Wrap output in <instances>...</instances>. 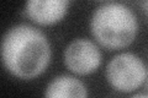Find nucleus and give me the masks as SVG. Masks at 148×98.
Listing matches in <instances>:
<instances>
[{"mask_svg": "<svg viewBox=\"0 0 148 98\" xmlns=\"http://www.w3.org/2000/svg\"><path fill=\"white\" fill-rule=\"evenodd\" d=\"M1 59L6 70L22 80L41 75L51 62V45L40 30L16 25L3 37Z\"/></svg>", "mask_w": 148, "mask_h": 98, "instance_id": "nucleus-1", "label": "nucleus"}, {"mask_svg": "<svg viewBox=\"0 0 148 98\" xmlns=\"http://www.w3.org/2000/svg\"><path fill=\"white\" fill-rule=\"evenodd\" d=\"M90 28L95 39L115 50L131 44L137 34L138 23L130 7L120 3H104L92 12Z\"/></svg>", "mask_w": 148, "mask_h": 98, "instance_id": "nucleus-2", "label": "nucleus"}, {"mask_svg": "<svg viewBox=\"0 0 148 98\" xmlns=\"http://www.w3.org/2000/svg\"><path fill=\"white\" fill-rule=\"evenodd\" d=\"M147 77V69L140 57L132 53H121L114 57L106 66V78L115 90L132 92Z\"/></svg>", "mask_w": 148, "mask_h": 98, "instance_id": "nucleus-3", "label": "nucleus"}, {"mask_svg": "<svg viewBox=\"0 0 148 98\" xmlns=\"http://www.w3.org/2000/svg\"><path fill=\"white\" fill-rule=\"evenodd\" d=\"M64 63L67 68L78 75L94 72L101 64V52L98 45L85 38L72 41L64 50Z\"/></svg>", "mask_w": 148, "mask_h": 98, "instance_id": "nucleus-4", "label": "nucleus"}, {"mask_svg": "<svg viewBox=\"0 0 148 98\" xmlns=\"http://www.w3.org/2000/svg\"><path fill=\"white\" fill-rule=\"evenodd\" d=\"M68 5L66 0H30L26 3L25 11L32 21L46 26L61 21Z\"/></svg>", "mask_w": 148, "mask_h": 98, "instance_id": "nucleus-5", "label": "nucleus"}, {"mask_svg": "<svg viewBox=\"0 0 148 98\" xmlns=\"http://www.w3.org/2000/svg\"><path fill=\"white\" fill-rule=\"evenodd\" d=\"M45 98H88V91L79 78L61 75L47 85Z\"/></svg>", "mask_w": 148, "mask_h": 98, "instance_id": "nucleus-6", "label": "nucleus"}, {"mask_svg": "<svg viewBox=\"0 0 148 98\" xmlns=\"http://www.w3.org/2000/svg\"><path fill=\"white\" fill-rule=\"evenodd\" d=\"M131 98H148V95H146V93H140V95H136Z\"/></svg>", "mask_w": 148, "mask_h": 98, "instance_id": "nucleus-7", "label": "nucleus"}, {"mask_svg": "<svg viewBox=\"0 0 148 98\" xmlns=\"http://www.w3.org/2000/svg\"><path fill=\"white\" fill-rule=\"evenodd\" d=\"M142 5L145 6V10H146L147 15H148V1H145V3H142Z\"/></svg>", "mask_w": 148, "mask_h": 98, "instance_id": "nucleus-8", "label": "nucleus"}, {"mask_svg": "<svg viewBox=\"0 0 148 98\" xmlns=\"http://www.w3.org/2000/svg\"><path fill=\"white\" fill-rule=\"evenodd\" d=\"M146 80H147V87H148V72H147V77H146Z\"/></svg>", "mask_w": 148, "mask_h": 98, "instance_id": "nucleus-9", "label": "nucleus"}]
</instances>
